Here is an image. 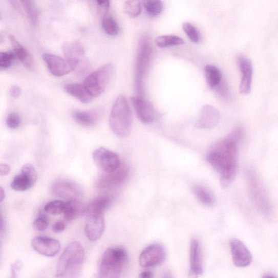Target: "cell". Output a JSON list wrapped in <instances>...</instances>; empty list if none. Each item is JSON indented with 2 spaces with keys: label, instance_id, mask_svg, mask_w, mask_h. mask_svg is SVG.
Listing matches in <instances>:
<instances>
[{
  "label": "cell",
  "instance_id": "obj_22",
  "mask_svg": "<svg viewBox=\"0 0 278 278\" xmlns=\"http://www.w3.org/2000/svg\"><path fill=\"white\" fill-rule=\"evenodd\" d=\"M10 40L16 56L27 69L30 71L33 70L34 62L30 53L16 40L14 36L10 35Z\"/></svg>",
  "mask_w": 278,
  "mask_h": 278
},
{
  "label": "cell",
  "instance_id": "obj_9",
  "mask_svg": "<svg viewBox=\"0 0 278 278\" xmlns=\"http://www.w3.org/2000/svg\"><path fill=\"white\" fill-rule=\"evenodd\" d=\"M166 257L165 248L159 244L149 245L142 250L139 262L142 267L157 266L163 263Z\"/></svg>",
  "mask_w": 278,
  "mask_h": 278
},
{
  "label": "cell",
  "instance_id": "obj_45",
  "mask_svg": "<svg viewBox=\"0 0 278 278\" xmlns=\"http://www.w3.org/2000/svg\"><path fill=\"white\" fill-rule=\"evenodd\" d=\"M0 195H1V202H3L5 198V192L2 187L0 189Z\"/></svg>",
  "mask_w": 278,
  "mask_h": 278
},
{
  "label": "cell",
  "instance_id": "obj_39",
  "mask_svg": "<svg viewBox=\"0 0 278 278\" xmlns=\"http://www.w3.org/2000/svg\"><path fill=\"white\" fill-rule=\"evenodd\" d=\"M52 229L54 232L57 233L60 232L64 231L66 229L65 223L63 221H58L56 223H54Z\"/></svg>",
  "mask_w": 278,
  "mask_h": 278
},
{
  "label": "cell",
  "instance_id": "obj_3",
  "mask_svg": "<svg viewBox=\"0 0 278 278\" xmlns=\"http://www.w3.org/2000/svg\"><path fill=\"white\" fill-rule=\"evenodd\" d=\"M110 123L116 136L120 137L130 136L132 126V115L127 98L123 95H120L116 98L113 105Z\"/></svg>",
  "mask_w": 278,
  "mask_h": 278
},
{
  "label": "cell",
  "instance_id": "obj_35",
  "mask_svg": "<svg viewBox=\"0 0 278 278\" xmlns=\"http://www.w3.org/2000/svg\"><path fill=\"white\" fill-rule=\"evenodd\" d=\"M13 51L2 52L0 54V68L5 70L10 68L16 58Z\"/></svg>",
  "mask_w": 278,
  "mask_h": 278
},
{
  "label": "cell",
  "instance_id": "obj_7",
  "mask_svg": "<svg viewBox=\"0 0 278 278\" xmlns=\"http://www.w3.org/2000/svg\"><path fill=\"white\" fill-rule=\"evenodd\" d=\"M42 59L46 62L50 73L54 76L60 77L76 70L79 62L63 59L50 53H44Z\"/></svg>",
  "mask_w": 278,
  "mask_h": 278
},
{
  "label": "cell",
  "instance_id": "obj_33",
  "mask_svg": "<svg viewBox=\"0 0 278 278\" xmlns=\"http://www.w3.org/2000/svg\"><path fill=\"white\" fill-rule=\"evenodd\" d=\"M183 29L190 40L195 44H198L201 41V35L195 27L190 23H184Z\"/></svg>",
  "mask_w": 278,
  "mask_h": 278
},
{
  "label": "cell",
  "instance_id": "obj_2",
  "mask_svg": "<svg viewBox=\"0 0 278 278\" xmlns=\"http://www.w3.org/2000/svg\"><path fill=\"white\" fill-rule=\"evenodd\" d=\"M84 255L83 247L79 242L69 244L58 260L56 276L77 277L81 270Z\"/></svg>",
  "mask_w": 278,
  "mask_h": 278
},
{
  "label": "cell",
  "instance_id": "obj_11",
  "mask_svg": "<svg viewBox=\"0 0 278 278\" xmlns=\"http://www.w3.org/2000/svg\"><path fill=\"white\" fill-rule=\"evenodd\" d=\"M37 178V173L34 166L31 164H26L22 167L20 174L14 178L11 187L15 191H25L34 186Z\"/></svg>",
  "mask_w": 278,
  "mask_h": 278
},
{
  "label": "cell",
  "instance_id": "obj_20",
  "mask_svg": "<svg viewBox=\"0 0 278 278\" xmlns=\"http://www.w3.org/2000/svg\"><path fill=\"white\" fill-rule=\"evenodd\" d=\"M99 110H92L86 112L74 111L72 117L80 125L86 127H93L99 121L101 116Z\"/></svg>",
  "mask_w": 278,
  "mask_h": 278
},
{
  "label": "cell",
  "instance_id": "obj_34",
  "mask_svg": "<svg viewBox=\"0 0 278 278\" xmlns=\"http://www.w3.org/2000/svg\"><path fill=\"white\" fill-rule=\"evenodd\" d=\"M65 206L66 203L63 201L56 200L47 203L44 210L51 215H57L64 212Z\"/></svg>",
  "mask_w": 278,
  "mask_h": 278
},
{
  "label": "cell",
  "instance_id": "obj_30",
  "mask_svg": "<svg viewBox=\"0 0 278 278\" xmlns=\"http://www.w3.org/2000/svg\"><path fill=\"white\" fill-rule=\"evenodd\" d=\"M142 5L151 17L158 16L163 11L164 5L161 0H142Z\"/></svg>",
  "mask_w": 278,
  "mask_h": 278
},
{
  "label": "cell",
  "instance_id": "obj_31",
  "mask_svg": "<svg viewBox=\"0 0 278 278\" xmlns=\"http://www.w3.org/2000/svg\"><path fill=\"white\" fill-rule=\"evenodd\" d=\"M19 1L31 23L33 25L37 24L38 15L34 0H19Z\"/></svg>",
  "mask_w": 278,
  "mask_h": 278
},
{
  "label": "cell",
  "instance_id": "obj_17",
  "mask_svg": "<svg viewBox=\"0 0 278 278\" xmlns=\"http://www.w3.org/2000/svg\"><path fill=\"white\" fill-rule=\"evenodd\" d=\"M220 114L216 108L205 105L202 108L200 118L195 123V127L200 129H212L218 124Z\"/></svg>",
  "mask_w": 278,
  "mask_h": 278
},
{
  "label": "cell",
  "instance_id": "obj_21",
  "mask_svg": "<svg viewBox=\"0 0 278 278\" xmlns=\"http://www.w3.org/2000/svg\"><path fill=\"white\" fill-rule=\"evenodd\" d=\"M62 51L66 59L76 61L79 64L86 60L84 50L78 41L65 42L62 47Z\"/></svg>",
  "mask_w": 278,
  "mask_h": 278
},
{
  "label": "cell",
  "instance_id": "obj_41",
  "mask_svg": "<svg viewBox=\"0 0 278 278\" xmlns=\"http://www.w3.org/2000/svg\"><path fill=\"white\" fill-rule=\"evenodd\" d=\"M22 264L20 262H16L11 265L12 277H16L18 271L20 270Z\"/></svg>",
  "mask_w": 278,
  "mask_h": 278
},
{
  "label": "cell",
  "instance_id": "obj_19",
  "mask_svg": "<svg viewBox=\"0 0 278 278\" xmlns=\"http://www.w3.org/2000/svg\"><path fill=\"white\" fill-rule=\"evenodd\" d=\"M190 273L192 276L197 277L203 274L201 246L196 239H193L190 243Z\"/></svg>",
  "mask_w": 278,
  "mask_h": 278
},
{
  "label": "cell",
  "instance_id": "obj_1",
  "mask_svg": "<svg viewBox=\"0 0 278 278\" xmlns=\"http://www.w3.org/2000/svg\"><path fill=\"white\" fill-rule=\"evenodd\" d=\"M245 136L244 129L237 127L228 136L215 143L209 149L207 160L220 174L222 187H228L234 181L238 169V147Z\"/></svg>",
  "mask_w": 278,
  "mask_h": 278
},
{
  "label": "cell",
  "instance_id": "obj_14",
  "mask_svg": "<svg viewBox=\"0 0 278 278\" xmlns=\"http://www.w3.org/2000/svg\"><path fill=\"white\" fill-rule=\"evenodd\" d=\"M230 247L233 263L238 267H246L252 262V255L247 246L240 240L231 239Z\"/></svg>",
  "mask_w": 278,
  "mask_h": 278
},
{
  "label": "cell",
  "instance_id": "obj_38",
  "mask_svg": "<svg viewBox=\"0 0 278 278\" xmlns=\"http://www.w3.org/2000/svg\"><path fill=\"white\" fill-rule=\"evenodd\" d=\"M96 2L101 12H103L104 15L106 14L110 10L111 0H96Z\"/></svg>",
  "mask_w": 278,
  "mask_h": 278
},
{
  "label": "cell",
  "instance_id": "obj_12",
  "mask_svg": "<svg viewBox=\"0 0 278 278\" xmlns=\"http://www.w3.org/2000/svg\"><path fill=\"white\" fill-rule=\"evenodd\" d=\"M129 173L128 167L124 165L112 173H105L97 179L95 186L99 189H110L121 185L126 179Z\"/></svg>",
  "mask_w": 278,
  "mask_h": 278
},
{
  "label": "cell",
  "instance_id": "obj_43",
  "mask_svg": "<svg viewBox=\"0 0 278 278\" xmlns=\"http://www.w3.org/2000/svg\"><path fill=\"white\" fill-rule=\"evenodd\" d=\"M14 10L18 13L23 14L22 8L17 0H8Z\"/></svg>",
  "mask_w": 278,
  "mask_h": 278
},
{
  "label": "cell",
  "instance_id": "obj_18",
  "mask_svg": "<svg viewBox=\"0 0 278 278\" xmlns=\"http://www.w3.org/2000/svg\"><path fill=\"white\" fill-rule=\"evenodd\" d=\"M131 101L135 110L137 117L143 123H151L155 119V113L153 105L145 101L141 97H131Z\"/></svg>",
  "mask_w": 278,
  "mask_h": 278
},
{
  "label": "cell",
  "instance_id": "obj_40",
  "mask_svg": "<svg viewBox=\"0 0 278 278\" xmlns=\"http://www.w3.org/2000/svg\"><path fill=\"white\" fill-rule=\"evenodd\" d=\"M10 94L12 97L14 98H18L20 95L21 90L19 87L15 85L12 86L10 88Z\"/></svg>",
  "mask_w": 278,
  "mask_h": 278
},
{
  "label": "cell",
  "instance_id": "obj_37",
  "mask_svg": "<svg viewBox=\"0 0 278 278\" xmlns=\"http://www.w3.org/2000/svg\"><path fill=\"white\" fill-rule=\"evenodd\" d=\"M21 120L19 114L12 113L9 114L6 119V124L9 128L16 129L19 127Z\"/></svg>",
  "mask_w": 278,
  "mask_h": 278
},
{
  "label": "cell",
  "instance_id": "obj_28",
  "mask_svg": "<svg viewBox=\"0 0 278 278\" xmlns=\"http://www.w3.org/2000/svg\"><path fill=\"white\" fill-rule=\"evenodd\" d=\"M112 200L110 197L101 196L97 197L87 206V212H100L104 211L110 207Z\"/></svg>",
  "mask_w": 278,
  "mask_h": 278
},
{
  "label": "cell",
  "instance_id": "obj_44",
  "mask_svg": "<svg viewBox=\"0 0 278 278\" xmlns=\"http://www.w3.org/2000/svg\"><path fill=\"white\" fill-rule=\"evenodd\" d=\"M154 275L150 271H144L141 273L140 275V277L141 278H151L153 277Z\"/></svg>",
  "mask_w": 278,
  "mask_h": 278
},
{
  "label": "cell",
  "instance_id": "obj_8",
  "mask_svg": "<svg viewBox=\"0 0 278 278\" xmlns=\"http://www.w3.org/2000/svg\"><path fill=\"white\" fill-rule=\"evenodd\" d=\"M93 157L97 166L104 173L113 172L121 165L118 155L104 147L96 149L93 152Z\"/></svg>",
  "mask_w": 278,
  "mask_h": 278
},
{
  "label": "cell",
  "instance_id": "obj_27",
  "mask_svg": "<svg viewBox=\"0 0 278 278\" xmlns=\"http://www.w3.org/2000/svg\"><path fill=\"white\" fill-rule=\"evenodd\" d=\"M157 46L160 48H167L182 46L185 44L184 40L174 35H161L155 40Z\"/></svg>",
  "mask_w": 278,
  "mask_h": 278
},
{
  "label": "cell",
  "instance_id": "obj_13",
  "mask_svg": "<svg viewBox=\"0 0 278 278\" xmlns=\"http://www.w3.org/2000/svg\"><path fill=\"white\" fill-rule=\"evenodd\" d=\"M85 232L89 240L95 241L102 236L105 229L104 213L100 212H87Z\"/></svg>",
  "mask_w": 278,
  "mask_h": 278
},
{
  "label": "cell",
  "instance_id": "obj_6",
  "mask_svg": "<svg viewBox=\"0 0 278 278\" xmlns=\"http://www.w3.org/2000/svg\"><path fill=\"white\" fill-rule=\"evenodd\" d=\"M152 47L147 36H142L139 41L136 64V83L139 96L142 94V81L149 65Z\"/></svg>",
  "mask_w": 278,
  "mask_h": 278
},
{
  "label": "cell",
  "instance_id": "obj_42",
  "mask_svg": "<svg viewBox=\"0 0 278 278\" xmlns=\"http://www.w3.org/2000/svg\"><path fill=\"white\" fill-rule=\"evenodd\" d=\"M11 172V167L6 164H2L0 165V175L6 176Z\"/></svg>",
  "mask_w": 278,
  "mask_h": 278
},
{
  "label": "cell",
  "instance_id": "obj_5",
  "mask_svg": "<svg viewBox=\"0 0 278 278\" xmlns=\"http://www.w3.org/2000/svg\"><path fill=\"white\" fill-rule=\"evenodd\" d=\"M114 73V67L107 64L94 71L85 79L84 85L93 97L100 96L110 83Z\"/></svg>",
  "mask_w": 278,
  "mask_h": 278
},
{
  "label": "cell",
  "instance_id": "obj_4",
  "mask_svg": "<svg viewBox=\"0 0 278 278\" xmlns=\"http://www.w3.org/2000/svg\"><path fill=\"white\" fill-rule=\"evenodd\" d=\"M128 255L123 248H110L105 250L101 259L98 277L117 278L120 277L122 268L127 261Z\"/></svg>",
  "mask_w": 278,
  "mask_h": 278
},
{
  "label": "cell",
  "instance_id": "obj_16",
  "mask_svg": "<svg viewBox=\"0 0 278 278\" xmlns=\"http://www.w3.org/2000/svg\"><path fill=\"white\" fill-rule=\"evenodd\" d=\"M238 64L241 74L240 92L242 94L247 95L252 88L253 65L249 59L243 56L238 57Z\"/></svg>",
  "mask_w": 278,
  "mask_h": 278
},
{
  "label": "cell",
  "instance_id": "obj_29",
  "mask_svg": "<svg viewBox=\"0 0 278 278\" xmlns=\"http://www.w3.org/2000/svg\"><path fill=\"white\" fill-rule=\"evenodd\" d=\"M102 28L105 32L112 37L117 36L120 32L119 26L114 18L110 15H103L102 21Z\"/></svg>",
  "mask_w": 278,
  "mask_h": 278
},
{
  "label": "cell",
  "instance_id": "obj_32",
  "mask_svg": "<svg viewBox=\"0 0 278 278\" xmlns=\"http://www.w3.org/2000/svg\"><path fill=\"white\" fill-rule=\"evenodd\" d=\"M123 11L130 17L139 16L142 11L141 0H128L124 4Z\"/></svg>",
  "mask_w": 278,
  "mask_h": 278
},
{
  "label": "cell",
  "instance_id": "obj_25",
  "mask_svg": "<svg viewBox=\"0 0 278 278\" xmlns=\"http://www.w3.org/2000/svg\"><path fill=\"white\" fill-rule=\"evenodd\" d=\"M193 192L202 204L208 207H213L216 203V198L207 188L201 185H195L193 187Z\"/></svg>",
  "mask_w": 278,
  "mask_h": 278
},
{
  "label": "cell",
  "instance_id": "obj_46",
  "mask_svg": "<svg viewBox=\"0 0 278 278\" xmlns=\"http://www.w3.org/2000/svg\"><path fill=\"white\" fill-rule=\"evenodd\" d=\"M275 275L272 273H268L264 275V277H275Z\"/></svg>",
  "mask_w": 278,
  "mask_h": 278
},
{
  "label": "cell",
  "instance_id": "obj_15",
  "mask_svg": "<svg viewBox=\"0 0 278 278\" xmlns=\"http://www.w3.org/2000/svg\"><path fill=\"white\" fill-rule=\"evenodd\" d=\"M32 246L37 252L44 256L53 257L59 252V242L47 237H36L32 241Z\"/></svg>",
  "mask_w": 278,
  "mask_h": 278
},
{
  "label": "cell",
  "instance_id": "obj_36",
  "mask_svg": "<svg viewBox=\"0 0 278 278\" xmlns=\"http://www.w3.org/2000/svg\"><path fill=\"white\" fill-rule=\"evenodd\" d=\"M49 224V219L47 215L41 214L36 218L33 222V226L35 230L44 231L46 230Z\"/></svg>",
  "mask_w": 278,
  "mask_h": 278
},
{
  "label": "cell",
  "instance_id": "obj_23",
  "mask_svg": "<svg viewBox=\"0 0 278 278\" xmlns=\"http://www.w3.org/2000/svg\"><path fill=\"white\" fill-rule=\"evenodd\" d=\"M87 206L78 200H69L66 203L64 217L72 221L80 218L87 213Z\"/></svg>",
  "mask_w": 278,
  "mask_h": 278
},
{
  "label": "cell",
  "instance_id": "obj_26",
  "mask_svg": "<svg viewBox=\"0 0 278 278\" xmlns=\"http://www.w3.org/2000/svg\"><path fill=\"white\" fill-rule=\"evenodd\" d=\"M204 74L207 83L210 88L219 87L221 82L222 75L220 70L212 65H207L204 68Z\"/></svg>",
  "mask_w": 278,
  "mask_h": 278
},
{
  "label": "cell",
  "instance_id": "obj_10",
  "mask_svg": "<svg viewBox=\"0 0 278 278\" xmlns=\"http://www.w3.org/2000/svg\"><path fill=\"white\" fill-rule=\"evenodd\" d=\"M54 195L68 200H78L83 195L82 190L76 183L67 179H60L51 186Z\"/></svg>",
  "mask_w": 278,
  "mask_h": 278
},
{
  "label": "cell",
  "instance_id": "obj_24",
  "mask_svg": "<svg viewBox=\"0 0 278 278\" xmlns=\"http://www.w3.org/2000/svg\"><path fill=\"white\" fill-rule=\"evenodd\" d=\"M66 92L83 103L92 101L93 96L89 92L84 84L69 83L65 86Z\"/></svg>",
  "mask_w": 278,
  "mask_h": 278
}]
</instances>
